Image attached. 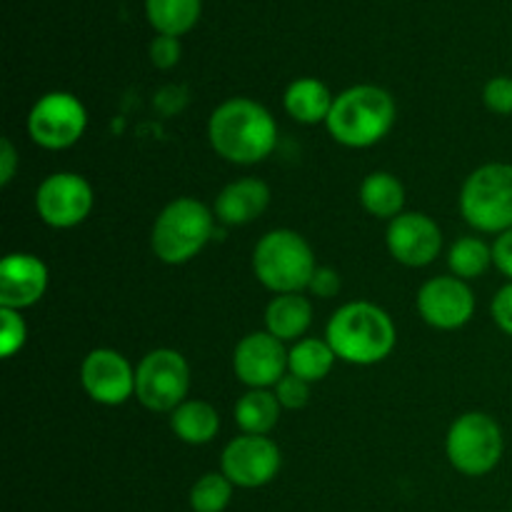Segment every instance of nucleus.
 Listing matches in <instances>:
<instances>
[{
	"label": "nucleus",
	"mask_w": 512,
	"mask_h": 512,
	"mask_svg": "<svg viewBox=\"0 0 512 512\" xmlns=\"http://www.w3.org/2000/svg\"><path fill=\"white\" fill-rule=\"evenodd\" d=\"M208 138L215 153L235 165H255L278 145V125L265 105L250 98H230L213 110Z\"/></svg>",
	"instance_id": "f257e3e1"
},
{
	"label": "nucleus",
	"mask_w": 512,
	"mask_h": 512,
	"mask_svg": "<svg viewBox=\"0 0 512 512\" xmlns=\"http://www.w3.org/2000/svg\"><path fill=\"white\" fill-rule=\"evenodd\" d=\"M325 340L335 350L338 360L350 365L383 363L395 350V323L380 305L348 303L333 313L325 328Z\"/></svg>",
	"instance_id": "f03ea898"
},
{
	"label": "nucleus",
	"mask_w": 512,
	"mask_h": 512,
	"mask_svg": "<svg viewBox=\"0 0 512 512\" xmlns=\"http://www.w3.org/2000/svg\"><path fill=\"white\" fill-rule=\"evenodd\" d=\"M395 108L393 95L378 85H353L335 95L328 115L330 138L345 148H373L393 130Z\"/></svg>",
	"instance_id": "7ed1b4c3"
},
{
	"label": "nucleus",
	"mask_w": 512,
	"mask_h": 512,
	"mask_svg": "<svg viewBox=\"0 0 512 512\" xmlns=\"http://www.w3.org/2000/svg\"><path fill=\"white\" fill-rule=\"evenodd\" d=\"M318 263L308 240L290 228L265 233L253 250V273L275 295L303 293Z\"/></svg>",
	"instance_id": "20e7f679"
},
{
	"label": "nucleus",
	"mask_w": 512,
	"mask_h": 512,
	"mask_svg": "<svg viewBox=\"0 0 512 512\" xmlns=\"http://www.w3.org/2000/svg\"><path fill=\"white\" fill-rule=\"evenodd\" d=\"M215 213L195 198H175L153 223L150 245L160 263L183 265L193 260L215 233Z\"/></svg>",
	"instance_id": "39448f33"
},
{
	"label": "nucleus",
	"mask_w": 512,
	"mask_h": 512,
	"mask_svg": "<svg viewBox=\"0 0 512 512\" xmlns=\"http://www.w3.org/2000/svg\"><path fill=\"white\" fill-rule=\"evenodd\" d=\"M460 213L480 233L500 235L512 228V165L488 163L465 178Z\"/></svg>",
	"instance_id": "423d86ee"
},
{
	"label": "nucleus",
	"mask_w": 512,
	"mask_h": 512,
	"mask_svg": "<svg viewBox=\"0 0 512 512\" xmlns=\"http://www.w3.org/2000/svg\"><path fill=\"white\" fill-rule=\"evenodd\" d=\"M503 453V428L488 413H465L450 425L445 455L458 473L468 478H483L498 468Z\"/></svg>",
	"instance_id": "0eeeda50"
},
{
	"label": "nucleus",
	"mask_w": 512,
	"mask_h": 512,
	"mask_svg": "<svg viewBox=\"0 0 512 512\" xmlns=\"http://www.w3.org/2000/svg\"><path fill=\"white\" fill-rule=\"evenodd\" d=\"M190 390V365L178 350H150L135 368V398L153 413H173Z\"/></svg>",
	"instance_id": "6e6552de"
},
{
	"label": "nucleus",
	"mask_w": 512,
	"mask_h": 512,
	"mask_svg": "<svg viewBox=\"0 0 512 512\" xmlns=\"http://www.w3.org/2000/svg\"><path fill=\"white\" fill-rule=\"evenodd\" d=\"M88 128V110L65 90H53L35 100L28 113V135L45 150L73 148Z\"/></svg>",
	"instance_id": "1a4fd4ad"
},
{
	"label": "nucleus",
	"mask_w": 512,
	"mask_h": 512,
	"mask_svg": "<svg viewBox=\"0 0 512 512\" xmlns=\"http://www.w3.org/2000/svg\"><path fill=\"white\" fill-rule=\"evenodd\" d=\"M283 455L268 435H240L230 440L220 458V473L238 488H263L280 473Z\"/></svg>",
	"instance_id": "9d476101"
},
{
	"label": "nucleus",
	"mask_w": 512,
	"mask_h": 512,
	"mask_svg": "<svg viewBox=\"0 0 512 512\" xmlns=\"http://www.w3.org/2000/svg\"><path fill=\"white\" fill-rule=\"evenodd\" d=\"M35 210L50 228L70 230L93 210V188L78 173H53L38 185Z\"/></svg>",
	"instance_id": "9b49d317"
},
{
	"label": "nucleus",
	"mask_w": 512,
	"mask_h": 512,
	"mask_svg": "<svg viewBox=\"0 0 512 512\" xmlns=\"http://www.w3.org/2000/svg\"><path fill=\"white\" fill-rule=\"evenodd\" d=\"M80 385L90 400L115 408L135 398V368L118 350L95 348L80 365Z\"/></svg>",
	"instance_id": "f8f14e48"
},
{
	"label": "nucleus",
	"mask_w": 512,
	"mask_h": 512,
	"mask_svg": "<svg viewBox=\"0 0 512 512\" xmlns=\"http://www.w3.org/2000/svg\"><path fill=\"white\" fill-rule=\"evenodd\" d=\"M233 370L235 378L250 390L275 388L288 373V350L283 340L270 335L268 330L250 333L235 345Z\"/></svg>",
	"instance_id": "ddd939ff"
},
{
	"label": "nucleus",
	"mask_w": 512,
	"mask_h": 512,
	"mask_svg": "<svg viewBox=\"0 0 512 512\" xmlns=\"http://www.w3.org/2000/svg\"><path fill=\"white\" fill-rule=\"evenodd\" d=\"M418 313L438 330H458L475 315V295L465 280L455 275L430 278L418 290Z\"/></svg>",
	"instance_id": "4468645a"
},
{
	"label": "nucleus",
	"mask_w": 512,
	"mask_h": 512,
	"mask_svg": "<svg viewBox=\"0 0 512 512\" xmlns=\"http://www.w3.org/2000/svg\"><path fill=\"white\" fill-rule=\"evenodd\" d=\"M390 255L408 268H425L443 250V230L425 213H400L385 233Z\"/></svg>",
	"instance_id": "2eb2a0df"
},
{
	"label": "nucleus",
	"mask_w": 512,
	"mask_h": 512,
	"mask_svg": "<svg viewBox=\"0 0 512 512\" xmlns=\"http://www.w3.org/2000/svg\"><path fill=\"white\" fill-rule=\"evenodd\" d=\"M48 290V268L38 255L10 253L0 263V308L25 310Z\"/></svg>",
	"instance_id": "dca6fc26"
},
{
	"label": "nucleus",
	"mask_w": 512,
	"mask_h": 512,
	"mask_svg": "<svg viewBox=\"0 0 512 512\" xmlns=\"http://www.w3.org/2000/svg\"><path fill=\"white\" fill-rule=\"evenodd\" d=\"M270 188L258 178H240L225 185L213 205L215 218L223 225H248L268 210Z\"/></svg>",
	"instance_id": "f3484780"
},
{
	"label": "nucleus",
	"mask_w": 512,
	"mask_h": 512,
	"mask_svg": "<svg viewBox=\"0 0 512 512\" xmlns=\"http://www.w3.org/2000/svg\"><path fill=\"white\" fill-rule=\"evenodd\" d=\"M313 323V305L303 293L275 295L265 308V330L283 343H298Z\"/></svg>",
	"instance_id": "a211bd4d"
},
{
	"label": "nucleus",
	"mask_w": 512,
	"mask_h": 512,
	"mask_svg": "<svg viewBox=\"0 0 512 512\" xmlns=\"http://www.w3.org/2000/svg\"><path fill=\"white\" fill-rule=\"evenodd\" d=\"M335 95L330 93L328 85L320 83L318 78H298L288 85L283 95L285 113L300 125H318L328 123V115L333 110Z\"/></svg>",
	"instance_id": "6ab92c4d"
},
{
	"label": "nucleus",
	"mask_w": 512,
	"mask_h": 512,
	"mask_svg": "<svg viewBox=\"0 0 512 512\" xmlns=\"http://www.w3.org/2000/svg\"><path fill=\"white\" fill-rule=\"evenodd\" d=\"M170 430L188 445H208L220 433V415L205 400H185L170 413Z\"/></svg>",
	"instance_id": "aec40b11"
},
{
	"label": "nucleus",
	"mask_w": 512,
	"mask_h": 512,
	"mask_svg": "<svg viewBox=\"0 0 512 512\" xmlns=\"http://www.w3.org/2000/svg\"><path fill=\"white\" fill-rule=\"evenodd\" d=\"M360 205L380 220H393L405 208V185L388 170H375L360 183Z\"/></svg>",
	"instance_id": "412c9836"
},
{
	"label": "nucleus",
	"mask_w": 512,
	"mask_h": 512,
	"mask_svg": "<svg viewBox=\"0 0 512 512\" xmlns=\"http://www.w3.org/2000/svg\"><path fill=\"white\" fill-rule=\"evenodd\" d=\"M145 13L158 35L190 33L203 13V0H145Z\"/></svg>",
	"instance_id": "4be33fe9"
},
{
	"label": "nucleus",
	"mask_w": 512,
	"mask_h": 512,
	"mask_svg": "<svg viewBox=\"0 0 512 512\" xmlns=\"http://www.w3.org/2000/svg\"><path fill=\"white\" fill-rule=\"evenodd\" d=\"M335 360H338V355L330 348L328 340L303 338L288 350V373L298 375L305 383L313 385L328 378Z\"/></svg>",
	"instance_id": "5701e85b"
},
{
	"label": "nucleus",
	"mask_w": 512,
	"mask_h": 512,
	"mask_svg": "<svg viewBox=\"0 0 512 512\" xmlns=\"http://www.w3.org/2000/svg\"><path fill=\"white\" fill-rule=\"evenodd\" d=\"M280 420V403L270 390H248L235 403V425L243 435H268Z\"/></svg>",
	"instance_id": "b1692460"
},
{
	"label": "nucleus",
	"mask_w": 512,
	"mask_h": 512,
	"mask_svg": "<svg viewBox=\"0 0 512 512\" xmlns=\"http://www.w3.org/2000/svg\"><path fill=\"white\" fill-rule=\"evenodd\" d=\"M448 265L455 278L465 280V283L480 278L493 265V245L485 243L483 238H473V235L455 240L448 255Z\"/></svg>",
	"instance_id": "393cba45"
},
{
	"label": "nucleus",
	"mask_w": 512,
	"mask_h": 512,
	"mask_svg": "<svg viewBox=\"0 0 512 512\" xmlns=\"http://www.w3.org/2000/svg\"><path fill=\"white\" fill-rule=\"evenodd\" d=\"M233 488L223 473H205L190 488V508L193 512H225L233 500Z\"/></svg>",
	"instance_id": "a878e982"
},
{
	"label": "nucleus",
	"mask_w": 512,
	"mask_h": 512,
	"mask_svg": "<svg viewBox=\"0 0 512 512\" xmlns=\"http://www.w3.org/2000/svg\"><path fill=\"white\" fill-rule=\"evenodd\" d=\"M28 338V325H25L20 310L0 308V355L13 358Z\"/></svg>",
	"instance_id": "bb28decb"
},
{
	"label": "nucleus",
	"mask_w": 512,
	"mask_h": 512,
	"mask_svg": "<svg viewBox=\"0 0 512 512\" xmlns=\"http://www.w3.org/2000/svg\"><path fill=\"white\" fill-rule=\"evenodd\" d=\"M275 398H278L280 408L285 410H300L310 403V383L293 373H285L283 380L275 385Z\"/></svg>",
	"instance_id": "cd10ccee"
},
{
	"label": "nucleus",
	"mask_w": 512,
	"mask_h": 512,
	"mask_svg": "<svg viewBox=\"0 0 512 512\" xmlns=\"http://www.w3.org/2000/svg\"><path fill=\"white\" fill-rule=\"evenodd\" d=\"M483 103L490 113L512 115V78L510 75H495L485 83Z\"/></svg>",
	"instance_id": "c85d7f7f"
},
{
	"label": "nucleus",
	"mask_w": 512,
	"mask_h": 512,
	"mask_svg": "<svg viewBox=\"0 0 512 512\" xmlns=\"http://www.w3.org/2000/svg\"><path fill=\"white\" fill-rule=\"evenodd\" d=\"M183 48H180V38L173 35H158V38L150 43V60H153L155 68L170 70L178 65Z\"/></svg>",
	"instance_id": "c756f323"
},
{
	"label": "nucleus",
	"mask_w": 512,
	"mask_h": 512,
	"mask_svg": "<svg viewBox=\"0 0 512 512\" xmlns=\"http://www.w3.org/2000/svg\"><path fill=\"white\" fill-rule=\"evenodd\" d=\"M340 288H343V278H340V273L335 268H328V265H318V270H315L313 280H310L308 290L315 295V298H335V295L340 293Z\"/></svg>",
	"instance_id": "7c9ffc66"
},
{
	"label": "nucleus",
	"mask_w": 512,
	"mask_h": 512,
	"mask_svg": "<svg viewBox=\"0 0 512 512\" xmlns=\"http://www.w3.org/2000/svg\"><path fill=\"white\" fill-rule=\"evenodd\" d=\"M490 313H493L495 325L512 338V283L503 285V288L495 293L493 305H490Z\"/></svg>",
	"instance_id": "2f4dec72"
},
{
	"label": "nucleus",
	"mask_w": 512,
	"mask_h": 512,
	"mask_svg": "<svg viewBox=\"0 0 512 512\" xmlns=\"http://www.w3.org/2000/svg\"><path fill=\"white\" fill-rule=\"evenodd\" d=\"M493 265L512 283V228L500 233L493 243Z\"/></svg>",
	"instance_id": "473e14b6"
},
{
	"label": "nucleus",
	"mask_w": 512,
	"mask_h": 512,
	"mask_svg": "<svg viewBox=\"0 0 512 512\" xmlns=\"http://www.w3.org/2000/svg\"><path fill=\"white\" fill-rule=\"evenodd\" d=\"M15 170H18V153H15L10 138L0 140V185H10V180L15 178Z\"/></svg>",
	"instance_id": "72a5a7b5"
},
{
	"label": "nucleus",
	"mask_w": 512,
	"mask_h": 512,
	"mask_svg": "<svg viewBox=\"0 0 512 512\" xmlns=\"http://www.w3.org/2000/svg\"><path fill=\"white\" fill-rule=\"evenodd\" d=\"M510 512H512V510H510Z\"/></svg>",
	"instance_id": "f704fd0d"
}]
</instances>
